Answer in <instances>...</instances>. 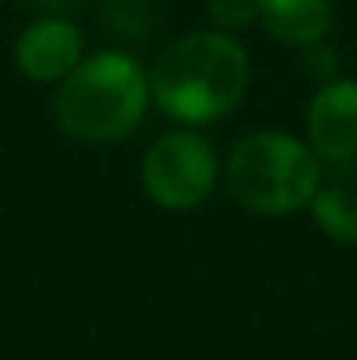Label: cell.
<instances>
[{"instance_id": "3957f363", "label": "cell", "mask_w": 357, "mask_h": 360, "mask_svg": "<svg viewBox=\"0 0 357 360\" xmlns=\"http://www.w3.org/2000/svg\"><path fill=\"white\" fill-rule=\"evenodd\" d=\"M228 196L256 217H291L308 210L322 186V161L308 147L280 129H259L242 136L221 165Z\"/></svg>"}, {"instance_id": "52a82bcc", "label": "cell", "mask_w": 357, "mask_h": 360, "mask_svg": "<svg viewBox=\"0 0 357 360\" xmlns=\"http://www.w3.org/2000/svg\"><path fill=\"white\" fill-rule=\"evenodd\" d=\"M256 21L273 42L308 49L326 42L333 28V0H256Z\"/></svg>"}, {"instance_id": "9c48e42d", "label": "cell", "mask_w": 357, "mask_h": 360, "mask_svg": "<svg viewBox=\"0 0 357 360\" xmlns=\"http://www.w3.org/2000/svg\"><path fill=\"white\" fill-rule=\"evenodd\" d=\"M207 18H211V28H221V32L235 35L245 25L256 21V0H211Z\"/></svg>"}, {"instance_id": "6da1fadb", "label": "cell", "mask_w": 357, "mask_h": 360, "mask_svg": "<svg viewBox=\"0 0 357 360\" xmlns=\"http://www.w3.org/2000/svg\"><path fill=\"white\" fill-rule=\"evenodd\" d=\"M252 81V60L242 39L221 28H200L172 39L147 67L151 105L179 126H211L232 116Z\"/></svg>"}, {"instance_id": "277c9868", "label": "cell", "mask_w": 357, "mask_h": 360, "mask_svg": "<svg viewBox=\"0 0 357 360\" xmlns=\"http://www.w3.org/2000/svg\"><path fill=\"white\" fill-rule=\"evenodd\" d=\"M221 182L218 147L193 126H175L154 136L140 161V186L161 210L186 214L203 207Z\"/></svg>"}, {"instance_id": "8fae6325", "label": "cell", "mask_w": 357, "mask_h": 360, "mask_svg": "<svg viewBox=\"0 0 357 360\" xmlns=\"http://www.w3.org/2000/svg\"><path fill=\"white\" fill-rule=\"evenodd\" d=\"M32 4H39L46 14H60V11H67L74 0H32Z\"/></svg>"}, {"instance_id": "7a4b0ae2", "label": "cell", "mask_w": 357, "mask_h": 360, "mask_svg": "<svg viewBox=\"0 0 357 360\" xmlns=\"http://www.w3.org/2000/svg\"><path fill=\"white\" fill-rule=\"evenodd\" d=\"M147 67L126 49L84 53V60L56 84L53 120L81 143H119L147 116Z\"/></svg>"}, {"instance_id": "8992f818", "label": "cell", "mask_w": 357, "mask_h": 360, "mask_svg": "<svg viewBox=\"0 0 357 360\" xmlns=\"http://www.w3.org/2000/svg\"><path fill=\"white\" fill-rule=\"evenodd\" d=\"M308 147L319 161L357 158V81L333 77L308 102Z\"/></svg>"}, {"instance_id": "5b68a950", "label": "cell", "mask_w": 357, "mask_h": 360, "mask_svg": "<svg viewBox=\"0 0 357 360\" xmlns=\"http://www.w3.org/2000/svg\"><path fill=\"white\" fill-rule=\"evenodd\" d=\"M81 60L84 32L63 14H42L14 39V67L32 84H60Z\"/></svg>"}, {"instance_id": "ba28073f", "label": "cell", "mask_w": 357, "mask_h": 360, "mask_svg": "<svg viewBox=\"0 0 357 360\" xmlns=\"http://www.w3.org/2000/svg\"><path fill=\"white\" fill-rule=\"evenodd\" d=\"M315 228L337 245H357V193L347 186H319L308 203Z\"/></svg>"}, {"instance_id": "30bf717a", "label": "cell", "mask_w": 357, "mask_h": 360, "mask_svg": "<svg viewBox=\"0 0 357 360\" xmlns=\"http://www.w3.org/2000/svg\"><path fill=\"white\" fill-rule=\"evenodd\" d=\"M305 53V70L315 77V81H333L337 77V67H340V60H337V53L326 46V42H315V46H308V49H301Z\"/></svg>"}]
</instances>
